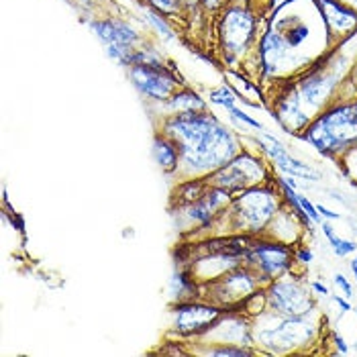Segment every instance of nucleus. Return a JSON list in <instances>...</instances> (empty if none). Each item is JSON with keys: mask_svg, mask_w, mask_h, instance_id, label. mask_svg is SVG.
<instances>
[{"mask_svg": "<svg viewBox=\"0 0 357 357\" xmlns=\"http://www.w3.org/2000/svg\"><path fill=\"white\" fill-rule=\"evenodd\" d=\"M129 76L143 96L158 102L169 100L182 86L178 76L164 63H135L129 68Z\"/></svg>", "mask_w": 357, "mask_h": 357, "instance_id": "0eeeda50", "label": "nucleus"}, {"mask_svg": "<svg viewBox=\"0 0 357 357\" xmlns=\"http://www.w3.org/2000/svg\"><path fill=\"white\" fill-rule=\"evenodd\" d=\"M202 337L215 343H227V345H251V327L245 314L237 312L235 308V310H225L219 321Z\"/></svg>", "mask_w": 357, "mask_h": 357, "instance_id": "f8f14e48", "label": "nucleus"}, {"mask_svg": "<svg viewBox=\"0 0 357 357\" xmlns=\"http://www.w3.org/2000/svg\"><path fill=\"white\" fill-rule=\"evenodd\" d=\"M319 15L323 17V23L327 29L329 39L337 35H349L357 27V10L347 6L341 0H314Z\"/></svg>", "mask_w": 357, "mask_h": 357, "instance_id": "4468645a", "label": "nucleus"}, {"mask_svg": "<svg viewBox=\"0 0 357 357\" xmlns=\"http://www.w3.org/2000/svg\"><path fill=\"white\" fill-rule=\"evenodd\" d=\"M312 290H317L319 294H325V296L329 294V288L325 284H321V282H312Z\"/></svg>", "mask_w": 357, "mask_h": 357, "instance_id": "c9c22d12", "label": "nucleus"}, {"mask_svg": "<svg viewBox=\"0 0 357 357\" xmlns=\"http://www.w3.org/2000/svg\"><path fill=\"white\" fill-rule=\"evenodd\" d=\"M335 84H337V74H333L327 68H317L301 80V84L296 86V92L303 105H308L310 109H321L333 94Z\"/></svg>", "mask_w": 357, "mask_h": 357, "instance_id": "ddd939ff", "label": "nucleus"}, {"mask_svg": "<svg viewBox=\"0 0 357 357\" xmlns=\"http://www.w3.org/2000/svg\"><path fill=\"white\" fill-rule=\"evenodd\" d=\"M333 282L343 290V294L347 296V298H351L354 296V288H351V284L347 282V278L343 274H335V278H333Z\"/></svg>", "mask_w": 357, "mask_h": 357, "instance_id": "c85d7f7f", "label": "nucleus"}, {"mask_svg": "<svg viewBox=\"0 0 357 357\" xmlns=\"http://www.w3.org/2000/svg\"><path fill=\"white\" fill-rule=\"evenodd\" d=\"M274 119H278V123L286 129V133H294V135L310 125V114H306L303 110V100L296 88L275 102Z\"/></svg>", "mask_w": 357, "mask_h": 357, "instance_id": "2eb2a0df", "label": "nucleus"}, {"mask_svg": "<svg viewBox=\"0 0 357 357\" xmlns=\"http://www.w3.org/2000/svg\"><path fill=\"white\" fill-rule=\"evenodd\" d=\"M162 133L178 145V169L188 178H204L241 153L235 133L206 110L169 114Z\"/></svg>", "mask_w": 357, "mask_h": 357, "instance_id": "f257e3e1", "label": "nucleus"}, {"mask_svg": "<svg viewBox=\"0 0 357 357\" xmlns=\"http://www.w3.org/2000/svg\"><path fill=\"white\" fill-rule=\"evenodd\" d=\"M180 2V6H194V4H198L200 0H178Z\"/></svg>", "mask_w": 357, "mask_h": 357, "instance_id": "e433bc0d", "label": "nucleus"}, {"mask_svg": "<svg viewBox=\"0 0 357 357\" xmlns=\"http://www.w3.org/2000/svg\"><path fill=\"white\" fill-rule=\"evenodd\" d=\"M208 98H211L213 105H219V107H222L225 110L229 109V107H235V102H237V94H235L227 84H222L219 88L211 90Z\"/></svg>", "mask_w": 357, "mask_h": 357, "instance_id": "b1692460", "label": "nucleus"}, {"mask_svg": "<svg viewBox=\"0 0 357 357\" xmlns=\"http://www.w3.org/2000/svg\"><path fill=\"white\" fill-rule=\"evenodd\" d=\"M312 335H314V325L306 323V314L282 317L278 327L259 331V341L264 345H272L274 351H284L308 343Z\"/></svg>", "mask_w": 357, "mask_h": 357, "instance_id": "9b49d317", "label": "nucleus"}, {"mask_svg": "<svg viewBox=\"0 0 357 357\" xmlns=\"http://www.w3.org/2000/svg\"><path fill=\"white\" fill-rule=\"evenodd\" d=\"M225 310L204 298L176 303L174 306V331L182 337H202L220 319Z\"/></svg>", "mask_w": 357, "mask_h": 357, "instance_id": "6e6552de", "label": "nucleus"}, {"mask_svg": "<svg viewBox=\"0 0 357 357\" xmlns=\"http://www.w3.org/2000/svg\"><path fill=\"white\" fill-rule=\"evenodd\" d=\"M321 229H323L325 237L329 239V245H331V249L335 251V255H339V257H345V255H349V253H356L357 251L356 241H349V239H341V237H337V235H335V231H333V227H331L327 220H325V222H321Z\"/></svg>", "mask_w": 357, "mask_h": 357, "instance_id": "4be33fe9", "label": "nucleus"}, {"mask_svg": "<svg viewBox=\"0 0 357 357\" xmlns=\"http://www.w3.org/2000/svg\"><path fill=\"white\" fill-rule=\"evenodd\" d=\"M278 213V196L272 188L253 186L231 200L233 229L243 233H259Z\"/></svg>", "mask_w": 357, "mask_h": 357, "instance_id": "20e7f679", "label": "nucleus"}, {"mask_svg": "<svg viewBox=\"0 0 357 357\" xmlns=\"http://www.w3.org/2000/svg\"><path fill=\"white\" fill-rule=\"evenodd\" d=\"M92 31L98 35V39L110 45V43H119V45H129L133 47L139 41V35L135 29H131L127 23L116 21V19H105V21H92L90 23Z\"/></svg>", "mask_w": 357, "mask_h": 357, "instance_id": "dca6fc26", "label": "nucleus"}, {"mask_svg": "<svg viewBox=\"0 0 357 357\" xmlns=\"http://www.w3.org/2000/svg\"><path fill=\"white\" fill-rule=\"evenodd\" d=\"M259 280L261 275L253 268H249L248 264L237 266L219 275L217 280L200 284V288L206 290V294H202L200 298L217 304L222 310H235V308H241V304L245 303L253 292H257Z\"/></svg>", "mask_w": 357, "mask_h": 357, "instance_id": "7ed1b4c3", "label": "nucleus"}, {"mask_svg": "<svg viewBox=\"0 0 357 357\" xmlns=\"http://www.w3.org/2000/svg\"><path fill=\"white\" fill-rule=\"evenodd\" d=\"M296 259L303 261V264H310L312 261V251L310 249H298L296 251Z\"/></svg>", "mask_w": 357, "mask_h": 357, "instance_id": "473e14b6", "label": "nucleus"}, {"mask_svg": "<svg viewBox=\"0 0 357 357\" xmlns=\"http://www.w3.org/2000/svg\"><path fill=\"white\" fill-rule=\"evenodd\" d=\"M208 182L206 178H188L186 182H182L176 190H174V206L180 208V206H186V204H192L196 202L202 194L208 190Z\"/></svg>", "mask_w": 357, "mask_h": 357, "instance_id": "aec40b11", "label": "nucleus"}, {"mask_svg": "<svg viewBox=\"0 0 357 357\" xmlns=\"http://www.w3.org/2000/svg\"><path fill=\"white\" fill-rule=\"evenodd\" d=\"M211 186H217L231 194L243 192L253 186H261L268 178L264 162L251 153H239L235 155L227 165L219 167L217 172L204 176Z\"/></svg>", "mask_w": 357, "mask_h": 357, "instance_id": "39448f33", "label": "nucleus"}, {"mask_svg": "<svg viewBox=\"0 0 357 357\" xmlns=\"http://www.w3.org/2000/svg\"><path fill=\"white\" fill-rule=\"evenodd\" d=\"M301 139L323 155H337L357 145V100L335 105L319 114L301 133Z\"/></svg>", "mask_w": 357, "mask_h": 357, "instance_id": "f03ea898", "label": "nucleus"}, {"mask_svg": "<svg viewBox=\"0 0 357 357\" xmlns=\"http://www.w3.org/2000/svg\"><path fill=\"white\" fill-rule=\"evenodd\" d=\"M333 341H335V345H337V351H339V354H343V356H345V354L349 351V347H347V343H345V339H343L341 335H337V333H335V335H333Z\"/></svg>", "mask_w": 357, "mask_h": 357, "instance_id": "7c9ffc66", "label": "nucleus"}, {"mask_svg": "<svg viewBox=\"0 0 357 357\" xmlns=\"http://www.w3.org/2000/svg\"><path fill=\"white\" fill-rule=\"evenodd\" d=\"M351 272H354V275H356V280H357V257L351 261Z\"/></svg>", "mask_w": 357, "mask_h": 357, "instance_id": "58836bf2", "label": "nucleus"}, {"mask_svg": "<svg viewBox=\"0 0 357 357\" xmlns=\"http://www.w3.org/2000/svg\"><path fill=\"white\" fill-rule=\"evenodd\" d=\"M275 31L284 37V41H286V45L288 47H301L304 41L308 39V35H310V27H308V23L303 21L301 17H286V19H282V21H278L275 23Z\"/></svg>", "mask_w": 357, "mask_h": 357, "instance_id": "6ab92c4d", "label": "nucleus"}, {"mask_svg": "<svg viewBox=\"0 0 357 357\" xmlns=\"http://www.w3.org/2000/svg\"><path fill=\"white\" fill-rule=\"evenodd\" d=\"M200 354L211 357H248L253 356L251 349H245V345H227V343H211V347L202 349Z\"/></svg>", "mask_w": 357, "mask_h": 357, "instance_id": "5701e85b", "label": "nucleus"}, {"mask_svg": "<svg viewBox=\"0 0 357 357\" xmlns=\"http://www.w3.org/2000/svg\"><path fill=\"white\" fill-rule=\"evenodd\" d=\"M356 314H357V310H356Z\"/></svg>", "mask_w": 357, "mask_h": 357, "instance_id": "a19ab883", "label": "nucleus"}, {"mask_svg": "<svg viewBox=\"0 0 357 357\" xmlns=\"http://www.w3.org/2000/svg\"><path fill=\"white\" fill-rule=\"evenodd\" d=\"M151 153L155 164L162 167L165 174H174L180 167V149L174 143V139H169L165 133H155L153 145H151Z\"/></svg>", "mask_w": 357, "mask_h": 357, "instance_id": "a211bd4d", "label": "nucleus"}, {"mask_svg": "<svg viewBox=\"0 0 357 357\" xmlns=\"http://www.w3.org/2000/svg\"><path fill=\"white\" fill-rule=\"evenodd\" d=\"M341 2H345L347 6H351L354 10H357V0H341Z\"/></svg>", "mask_w": 357, "mask_h": 357, "instance_id": "4c0bfd02", "label": "nucleus"}, {"mask_svg": "<svg viewBox=\"0 0 357 357\" xmlns=\"http://www.w3.org/2000/svg\"><path fill=\"white\" fill-rule=\"evenodd\" d=\"M227 112L231 114V119H233V121H241V123H245V125H249V127H253V129H259V131L264 129L259 121L251 119L248 112H243V110L237 109V107H229V109H227Z\"/></svg>", "mask_w": 357, "mask_h": 357, "instance_id": "bb28decb", "label": "nucleus"}, {"mask_svg": "<svg viewBox=\"0 0 357 357\" xmlns=\"http://www.w3.org/2000/svg\"><path fill=\"white\" fill-rule=\"evenodd\" d=\"M292 2H296V0H272V8H274V17L284 8V6H288V4H292Z\"/></svg>", "mask_w": 357, "mask_h": 357, "instance_id": "f704fd0d", "label": "nucleus"}, {"mask_svg": "<svg viewBox=\"0 0 357 357\" xmlns=\"http://www.w3.org/2000/svg\"><path fill=\"white\" fill-rule=\"evenodd\" d=\"M298 202H301V206H303L304 215L312 220V222H321V220H323V217H321V215H319V211H317V204H312L306 196L298 194Z\"/></svg>", "mask_w": 357, "mask_h": 357, "instance_id": "cd10ccee", "label": "nucleus"}, {"mask_svg": "<svg viewBox=\"0 0 357 357\" xmlns=\"http://www.w3.org/2000/svg\"><path fill=\"white\" fill-rule=\"evenodd\" d=\"M351 80H354V86L357 88V63H356V68H354V74H351Z\"/></svg>", "mask_w": 357, "mask_h": 357, "instance_id": "ea45409f", "label": "nucleus"}, {"mask_svg": "<svg viewBox=\"0 0 357 357\" xmlns=\"http://www.w3.org/2000/svg\"><path fill=\"white\" fill-rule=\"evenodd\" d=\"M288 45H286V41H284V37L274 31V29H270V31H266V35L261 37V43H259V61H261V70L266 72V74H270V72H275L278 70V66L284 61V57L288 55Z\"/></svg>", "mask_w": 357, "mask_h": 357, "instance_id": "f3484780", "label": "nucleus"}, {"mask_svg": "<svg viewBox=\"0 0 357 357\" xmlns=\"http://www.w3.org/2000/svg\"><path fill=\"white\" fill-rule=\"evenodd\" d=\"M317 211H319V215H321L323 219H327V220L341 219V215H339V213H333V211H329V208H325L323 204H317Z\"/></svg>", "mask_w": 357, "mask_h": 357, "instance_id": "c756f323", "label": "nucleus"}, {"mask_svg": "<svg viewBox=\"0 0 357 357\" xmlns=\"http://www.w3.org/2000/svg\"><path fill=\"white\" fill-rule=\"evenodd\" d=\"M331 298H333V303H335L337 306H339V308H341V312H349V310H351V304L347 303L345 298H341V296H337V294H333Z\"/></svg>", "mask_w": 357, "mask_h": 357, "instance_id": "72a5a7b5", "label": "nucleus"}, {"mask_svg": "<svg viewBox=\"0 0 357 357\" xmlns=\"http://www.w3.org/2000/svg\"><path fill=\"white\" fill-rule=\"evenodd\" d=\"M208 10H217V8H222V6H227V2L229 0H200Z\"/></svg>", "mask_w": 357, "mask_h": 357, "instance_id": "2f4dec72", "label": "nucleus"}, {"mask_svg": "<svg viewBox=\"0 0 357 357\" xmlns=\"http://www.w3.org/2000/svg\"><path fill=\"white\" fill-rule=\"evenodd\" d=\"M165 107L176 112H198V110H206L204 98H200L192 90H178L169 100H165Z\"/></svg>", "mask_w": 357, "mask_h": 357, "instance_id": "412c9836", "label": "nucleus"}, {"mask_svg": "<svg viewBox=\"0 0 357 357\" xmlns=\"http://www.w3.org/2000/svg\"><path fill=\"white\" fill-rule=\"evenodd\" d=\"M255 33V17L248 6H229L220 21V41L222 52L229 61L243 54L249 47Z\"/></svg>", "mask_w": 357, "mask_h": 357, "instance_id": "423d86ee", "label": "nucleus"}, {"mask_svg": "<svg viewBox=\"0 0 357 357\" xmlns=\"http://www.w3.org/2000/svg\"><path fill=\"white\" fill-rule=\"evenodd\" d=\"M266 294L270 310L278 317H303L312 310L310 294L298 282H274Z\"/></svg>", "mask_w": 357, "mask_h": 357, "instance_id": "9d476101", "label": "nucleus"}, {"mask_svg": "<svg viewBox=\"0 0 357 357\" xmlns=\"http://www.w3.org/2000/svg\"><path fill=\"white\" fill-rule=\"evenodd\" d=\"M147 15H149V23H151L153 27L160 31V35H164L167 41L176 39V35H174V29L167 25V21H165L164 15H160V13H158V10H153V8H151Z\"/></svg>", "mask_w": 357, "mask_h": 357, "instance_id": "393cba45", "label": "nucleus"}, {"mask_svg": "<svg viewBox=\"0 0 357 357\" xmlns=\"http://www.w3.org/2000/svg\"><path fill=\"white\" fill-rule=\"evenodd\" d=\"M243 259L264 280H275L290 270L292 251L278 241H251Z\"/></svg>", "mask_w": 357, "mask_h": 357, "instance_id": "1a4fd4ad", "label": "nucleus"}, {"mask_svg": "<svg viewBox=\"0 0 357 357\" xmlns=\"http://www.w3.org/2000/svg\"><path fill=\"white\" fill-rule=\"evenodd\" d=\"M147 4L153 10H158L160 15H167V17L169 15H178V10L182 8L178 0H147Z\"/></svg>", "mask_w": 357, "mask_h": 357, "instance_id": "a878e982", "label": "nucleus"}]
</instances>
